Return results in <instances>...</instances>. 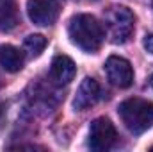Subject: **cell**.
Listing matches in <instances>:
<instances>
[{
    "label": "cell",
    "mask_w": 153,
    "mask_h": 152,
    "mask_svg": "<svg viewBox=\"0 0 153 152\" xmlns=\"http://www.w3.org/2000/svg\"><path fill=\"white\" fill-rule=\"evenodd\" d=\"M75 74H76V66L71 57L62 56V54L53 57L52 66H50V79L53 81V84L66 86L75 79Z\"/></svg>",
    "instance_id": "cell-7"
},
{
    "label": "cell",
    "mask_w": 153,
    "mask_h": 152,
    "mask_svg": "<svg viewBox=\"0 0 153 152\" xmlns=\"http://www.w3.org/2000/svg\"><path fill=\"white\" fill-rule=\"evenodd\" d=\"M117 114L132 134H143L153 125V102L132 97L119 104Z\"/></svg>",
    "instance_id": "cell-2"
},
{
    "label": "cell",
    "mask_w": 153,
    "mask_h": 152,
    "mask_svg": "<svg viewBox=\"0 0 153 152\" xmlns=\"http://www.w3.org/2000/svg\"><path fill=\"white\" fill-rule=\"evenodd\" d=\"M23 47H25V50L30 57H38L46 47V38L41 36V34H30V36L25 38Z\"/></svg>",
    "instance_id": "cell-11"
},
{
    "label": "cell",
    "mask_w": 153,
    "mask_h": 152,
    "mask_svg": "<svg viewBox=\"0 0 153 152\" xmlns=\"http://www.w3.org/2000/svg\"><path fill=\"white\" fill-rule=\"evenodd\" d=\"M105 74L111 84H114L117 88H128L134 82V68L130 61L119 56H111L105 61Z\"/></svg>",
    "instance_id": "cell-5"
},
{
    "label": "cell",
    "mask_w": 153,
    "mask_h": 152,
    "mask_svg": "<svg viewBox=\"0 0 153 152\" xmlns=\"http://www.w3.org/2000/svg\"><path fill=\"white\" fill-rule=\"evenodd\" d=\"M143 47L146 48L148 54H153V34H146L143 39Z\"/></svg>",
    "instance_id": "cell-12"
},
{
    "label": "cell",
    "mask_w": 153,
    "mask_h": 152,
    "mask_svg": "<svg viewBox=\"0 0 153 152\" xmlns=\"http://www.w3.org/2000/svg\"><path fill=\"white\" fill-rule=\"evenodd\" d=\"M117 141V131L112 122L105 116L96 118L89 127V149L96 152L111 150Z\"/></svg>",
    "instance_id": "cell-4"
},
{
    "label": "cell",
    "mask_w": 153,
    "mask_h": 152,
    "mask_svg": "<svg viewBox=\"0 0 153 152\" xmlns=\"http://www.w3.org/2000/svg\"><path fill=\"white\" fill-rule=\"evenodd\" d=\"M98 99H100V84L93 77H85L76 90L73 108L76 111H84V109L94 106L98 102Z\"/></svg>",
    "instance_id": "cell-8"
},
{
    "label": "cell",
    "mask_w": 153,
    "mask_h": 152,
    "mask_svg": "<svg viewBox=\"0 0 153 152\" xmlns=\"http://www.w3.org/2000/svg\"><path fill=\"white\" fill-rule=\"evenodd\" d=\"M20 23L18 5L14 0H0V32H9Z\"/></svg>",
    "instance_id": "cell-9"
},
{
    "label": "cell",
    "mask_w": 153,
    "mask_h": 152,
    "mask_svg": "<svg viewBox=\"0 0 153 152\" xmlns=\"http://www.w3.org/2000/svg\"><path fill=\"white\" fill-rule=\"evenodd\" d=\"M150 82H152V88H153V75H152V79H150Z\"/></svg>",
    "instance_id": "cell-13"
},
{
    "label": "cell",
    "mask_w": 153,
    "mask_h": 152,
    "mask_svg": "<svg viewBox=\"0 0 153 152\" xmlns=\"http://www.w3.org/2000/svg\"><path fill=\"white\" fill-rule=\"evenodd\" d=\"M27 14L39 27L52 25L59 16V4L57 0H27Z\"/></svg>",
    "instance_id": "cell-6"
},
{
    "label": "cell",
    "mask_w": 153,
    "mask_h": 152,
    "mask_svg": "<svg viewBox=\"0 0 153 152\" xmlns=\"http://www.w3.org/2000/svg\"><path fill=\"white\" fill-rule=\"evenodd\" d=\"M152 150H153V145H152Z\"/></svg>",
    "instance_id": "cell-14"
},
{
    "label": "cell",
    "mask_w": 153,
    "mask_h": 152,
    "mask_svg": "<svg viewBox=\"0 0 153 152\" xmlns=\"http://www.w3.org/2000/svg\"><path fill=\"white\" fill-rule=\"evenodd\" d=\"M68 34L71 41L84 52H96L105 38L102 23L93 14H75L68 23Z\"/></svg>",
    "instance_id": "cell-1"
},
{
    "label": "cell",
    "mask_w": 153,
    "mask_h": 152,
    "mask_svg": "<svg viewBox=\"0 0 153 152\" xmlns=\"http://www.w3.org/2000/svg\"><path fill=\"white\" fill-rule=\"evenodd\" d=\"M0 65L7 72H20L23 68V52L13 45H0Z\"/></svg>",
    "instance_id": "cell-10"
},
{
    "label": "cell",
    "mask_w": 153,
    "mask_h": 152,
    "mask_svg": "<svg viewBox=\"0 0 153 152\" xmlns=\"http://www.w3.org/2000/svg\"><path fill=\"white\" fill-rule=\"evenodd\" d=\"M105 18V29L107 34L112 43L116 45H123L126 43L130 36L134 34V27H135V16L134 13L125 7V5H112L105 11L103 14Z\"/></svg>",
    "instance_id": "cell-3"
}]
</instances>
